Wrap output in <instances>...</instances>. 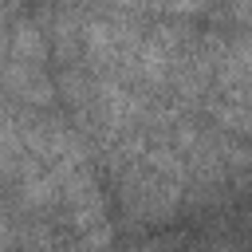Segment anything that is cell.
<instances>
[{"mask_svg":"<svg viewBox=\"0 0 252 252\" xmlns=\"http://www.w3.org/2000/svg\"><path fill=\"white\" fill-rule=\"evenodd\" d=\"M8 224H12V220L0 213V248H4V244H16V236H12V228H8Z\"/></svg>","mask_w":252,"mask_h":252,"instance_id":"cell-5","label":"cell"},{"mask_svg":"<svg viewBox=\"0 0 252 252\" xmlns=\"http://www.w3.org/2000/svg\"><path fill=\"white\" fill-rule=\"evenodd\" d=\"M102 4H110V0H102Z\"/></svg>","mask_w":252,"mask_h":252,"instance_id":"cell-7","label":"cell"},{"mask_svg":"<svg viewBox=\"0 0 252 252\" xmlns=\"http://www.w3.org/2000/svg\"><path fill=\"white\" fill-rule=\"evenodd\" d=\"M8 59V28H4V20H0V63Z\"/></svg>","mask_w":252,"mask_h":252,"instance_id":"cell-6","label":"cell"},{"mask_svg":"<svg viewBox=\"0 0 252 252\" xmlns=\"http://www.w3.org/2000/svg\"><path fill=\"white\" fill-rule=\"evenodd\" d=\"M24 158H28V150L20 142V114L8 110V106H0V173L16 177L20 165H24Z\"/></svg>","mask_w":252,"mask_h":252,"instance_id":"cell-3","label":"cell"},{"mask_svg":"<svg viewBox=\"0 0 252 252\" xmlns=\"http://www.w3.org/2000/svg\"><path fill=\"white\" fill-rule=\"evenodd\" d=\"M209 106V114L220 122V130H228V134H236V138H244L248 134V102H228V98H209L205 102Z\"/></svg>","mask_w":252,"mask_h":252,"instance_id":"cell-4","label":"cell"},{"mask_svg":"<svg viewBox=\"0 0 252 252\" xmlns=\"http://www.w3.org/2000/svg\"><path fill=\"white\" fill-rule=\"evenodd\" d=\"M8 59H20V63H39L47 59V43H43V32L39 24L32 20H16L12 32H8Z\"/></svg>","mask_w":252,"mask_h":252,"instance_id":"cell-2","label":"cell"},{"mask_svg":"<svg viewBox=\"0 0 252 252\" xmlns=\"http://www.w3.org/2000/svg\"><path fill=\"white\" fill-rule=\"evenodd\" d=\"M0 83H4L16 98H24V102H32V106H51V102H55V87H51V79L43 75L39 63L4 59V63H0Z\"/></svg>","mask_w":252,"mask_h":252,"instance_id":"cell-1","label":"cell"}]
</instances>
